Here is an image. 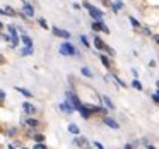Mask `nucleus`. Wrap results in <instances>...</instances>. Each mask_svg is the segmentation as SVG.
I'll list each match as a JSON object with an SVG mask.
<instances>
[{
  "label": "nucleus",
  "mask_w": 159,
  "mask_h": 149,
  "mask_svg": "<svg viewBox=\"0 0 159 149\" xmlns=\"http://www.w3.org/2000/svg\"><path fill=\"white\" fill-rule=\"evenodd\" d=\"M84 7H86L87 11H89V14L93 16V17L96 19V21H101V19H103V12H101L99 9H96V7H93V5H89L87 2L84 4Z\"/></svg>",
  "instance_id": "f257e3e1"
},
{
  "label": "nucleus",
  "mask_w": 159,
  "mask_h": 149,
  "mask_svg": "<svg viewBox=\"0 0 159 149\" xmlns=\"http://www.w3.org/2000/svg\"><path fill=\"white\" fill-rule=\"evenodd\" d=\"M60 52L63 53V55H75V48H74L72 45H70V43H63L62 46H60Z\"/></svg>",
  "instance_id": "f03ea898"
},
{
  "label": "nucleus",
  "mask_w": 159,
  "mask_h": 149,
  "mask_svg": "<svg viewBox=\"0 0 159 149\" xmlns=\"http://www.w3.org/2000/svg\"><path fill=\"white\" fill-rule=\"evenodd\" d=\"M93 29H94V31H104V33H110V29H108L101 21H96V22H94V24H93Z\"/></svg>",
  "instance_id": "7ed1b4c3"
},
{
  "label": "nucleus",
  "mask_w": 159,
  "mask_h": 149,
  "mask_svg": "<svg viewBox=\"0 0 159 149\" xmlns=\"http://www.w3.org/2000/svg\"><path fill=\"white\" fill-rule=\"evenodd\" d=\"M75 144L80 146L82 149H89V142H87L86 137H75Z\"/></svg>",
  "instance_id": "20e7f679"
},
{
  "label": "nucleus",
  "mask_w": 159,
  "mask_h": 149,
  "mask_svg": "<svg viewBox=\"0 0 159 149\" xmlns=\"http://www.w3.org/2000/svg\"><path fill=\"white\" fill-rule=\"evenodd\" d=\"M9 33H11V36H12V45L16 46L19 43V36H17V33H16L14 26H9Z\"/></svg>",
  "instance_id": "39448f33"
},
{
  "label": "nucleus",
  "mask_w": 159,
  "mask_h": 149,
  "mask_svg": "<svg viewBox=\"0 0 159 149\" xmlns=\"http://www.w3.org/2000/svg\"><path fill=\"white\" fill-rule=\"evenodd\" d=\"M53 35L60 36V38H70L69 31H63V29H58V28H53Z\"/></svg>",
  "instance_id": "423d86ee"
},
{
  "label": "nucleus",
  "mask_w": 159,
  "mask_h": 149,
  "mask_svg": "<svg viewBox=\"0 0 159 149\" xmlns=\"http://www.w3.org/2000/svg\"><path fill=\"white\" fill-rule=\"evenodd\" d=\"M60 110H62V111H65V113H72V111H74V106L69 103V101H65V103H62V105H60Z\"/></svg>",
  "instance_id": "0eeeda50"
},
{
  "label": "nucleus",
  "mask_w": 159,
  "mask_h": 149,
  "mask_svg": "<svg viewBox=\"0 0 159 149\" xmlns=\"http://www.w3.org/2000/svg\"><path fill=\"white\" fill-rule=\"evenodd\" d=\"M22 11H24V14L29 16V17H33V16H34V9H33L29 4H24V9H22Z\"/></svg>",
  "instance_id": "6e6552de"
},
{
  "label": "nucleus",
  "mask_w": 159,
  "mask_h": 149,
  "mask_svg": "<svg viewBox=\"0 0 159 149\" xmlns=\"http://www.w3.org/2000/svg\"><path fill=\"white\" fill-rule=\"evenodd\" d=\"M94 46H96L98 50H104V43H103V40L99 38V36H96V38H94Z\"/></svg>",
  "instance_id": "1a4fd4ad"
},
{
  "label": "nucleus",
  "mask_w": 159,
  "mask_h": 149,
  "mask_svg": "<svg viewBox=\"0 0 159 149\" xmlns=\"http://www.w3.org/2000/svg\"><path fill=\"white\" fill-rule=\"evenodd\" d=\"M22 108H24L26 113H34V111H36V108L33 106L31 103H24V105H22Z\"/></svg>",
  "instance_id": "9d476101"
},
{
  "label": "nucleus",
  "mask_w": 159,
  "mask_h": 149,
  "mask_svg": "<svg viewBox=\"0 0 159 149\" xmlns=\"http://www.w3.org/2000/svg\"><path fill=\"white\" fill-rule=\"evenodd\" d=\"M104 123L108 125V127H111V128H118V123L115 120H111V118H108V117H104Z\"/></svg>",
  "instance_id": "9b49d317"
},
{
  "label": "nucleus",
  "mask_w": 159,
  "mask_h": 149,
  "mask_svg": "<svg viewBox=\"0 0 159 149\" xmlns=\"http://www.w3.org/2000/svg\"><path fill=\"white\" fill-rule=\"evenodd\" d=\"M16 91H19L21 94H24V96H28V98H31V96H33V94L29 93L28 89H24V87H16Z\"/></svg>",
  "instance_id": "f8f14e48"
},
{
  "label": "nucleus",
  "mask_w": 159,
  "mask_h": 149,
  "mask_svg": "<svg viewBox=\"0 0 159 149\" xmlns=\"http://www.w3.org/2000/svg\"><path fill=\"white\" fill-rule=\"evenodd\" d=\"M22 43H24L26 46H33V41H31V38H29V36H26V35H22Z\"/></svg>",
  "instance_id": "ddd939ff"
},
{
  "label": "nucleus",
  "mask_w": 159,
  "mask_h": 149,
  "mask_svg": "<svg viewBox=\"0 0 159 149\" xmlns=\"http://www.w3.org/2000/svg\"><path fill=\"white\" fill-rule=\"evenodd\" d=\"M31 53H33V46H26V48L21 52V55L26 57V55H31Z\"/></svg>",
  "instance_id": "4468645a"
},
{
  "label": "nucleus",
  "mask_w": 159,
  "mask_h": 149,
  "mask_svg": "<svg viewBox=\"0 0 159 149\" xmlns=\"http://www.w3.org/2000/svg\"><path fill=\"white\" fill-rule=\"evenodd\" d=\"M69 130L72 132V134H79V127H77V125H69Z\"/></svg>",
  "instance_id": "2eb2a0df"
},
{
  "label": "nucleus",
  "mask_w": 159,
  "mask_h": 149,
  "mask_svg": "<svg viewBox=\"0 0 159 149\" xmlns=\"http://www.w3.org/2000/svg\"><path fill=\"white\" fill-rule=\"evenodd\" d=\"M26 123H28L29 127H36V125H38V122H36L34 118H29V120H26Z\"/></svg>",
  "instance_id": "dca6fc26"
},
{
  "label": "nucleus",
  "mask_w": 159,
  "mask_h": 149,
  "mask_svg": "<svg viewBox=\"0 0 159 149\" xmlns=\"http://www.w3.org/2000/svg\"><path fill=\"white\" fill-rule=\"evenodd\" d=\"M103 101H104V105H106L108 108H113V103L110 101V98H106V96H104V98H103Z\"/></svg>",
  "instance_id": "f3484780"
},
{
  "label": "nucleus",
  "mask_w": 159,
  "mask_h": 149,
  "mask_svg": "<svg viewBox=\"0 0 159 149\" xmlns=\"http://www.w3.org/2000/svg\"><path fill=\"white\" fill-rule=\"evenodd\" d=\"M101 62L104 63V67H111V65H110V60H108L104 55H101Z\"/></svg>",
  "instance_id": "a211bd4d"
},
{
  "label": "nucleus",
  "mask_w": 159,
  "mask_h": 149,
  "mask_svg": "<svg viewBox=\"0 0 159 149\" xmlns=\"http://www.w3.org/2000/svg\"><path fill=\"white\" fill-rule=\"evenodd\" d=\"M34 141H36V142H43V141H45V135H41V134L34 135Z\"/></svg>",
  "instance_id": "6ab92c4d"
},
{
  "label": "nucleus",
  "mask_w": 159,
  "mask_h": 149,
  "mask_svg": "<svg viewBox=\"0 0 159 149\" xmlns=\"http://www.w3.org/2000/svg\"><path fill=\"white\" fill-rule=\"evenodd\" d=\"M34 149H46V146H45V144H41V142H38V144L34 146Z\"/></svg>",
  "instance_id": "aec40b11"
},
{
  "label": "nucleus",
  "mask_w": 159,
  "mask_h": 149,
  "mask_svg": "<svg viewBox=\"0 0 159 149\" xmlns=\"http://www.w3.org/2000/svg\"><path fill=\"white\" fill-rule=\"evenodd\" d=\"M39 24H41L45 29H48V24H46V21H45V19H39Z\"/></svg>",
  "instance_id": "412c9836"
},
{
  "label": "nucleus",
  "mask_w": 159,
  "mask_h": 149,
  "mask_svg": "<svg viewBox=\"0 0 159 149\" xmlns=\"http://www.w3.org/2000/svg\"><path fill=\"white\" fill-rule=\"evenodd\" d=\"M80 40H82V43H84L86 46H89V41H87V38H86V36H80Z\"/></svg>",
  "instance_id": "4be33fe9"
},
{
  "label": "nucleus",
  "mask_w": 159,
  "mask_h": 149,
  "mask_svg": "<svg viewBox=\"0 0 159 149\" xmlns=\"http://www.w3.org/2000/svg\"><path fill=\"white\" fill-rule=\"evenodd\" d=\"M82 74H84V76H87V77H91V72H89V69H82Z\"/></svg>",
  "instance_id": "5701e85b"
},
{
  "label": "nucleus",
  "mask_w": 159,
  "mask_h": 149,
  "mask_svg": "<svg viewBox=\"0 0 159 149\" xmlns=\"http://www.w3.org/2000/svg\"><path fill=\"white\" fill-rule=\"evenodd\" d=\"M104 50H106V52L110 53V55H115V52H113V50L110 48V46H104Z\"/></svg>",
  "instance_id": "b1692460"
},
{
  "label": "nucleus",
  "mask_w": 159,
  "mask_h": 149,
  "mask_svg": "<svg viewBox=\"0 0 159 149\" xmlns=\"http://www.w3.org/2000/svg\"><path fill=\"white\" fill-rule=\"evenodd\" d=\"M134 86L137 87V89H142V86H140V82H139V81H134Z\"/></svg>",
  "instance_id": "393cba45"
},
{
  "label": "nucleus",
  "mask_w": 159,
  "mask_h": 149,
  "mask_svg": "<svg viewBox=\"0 0 159 149\" xmlns=\"http://www.w3.org/2000/svg\"><path fill=\"white\" fill-rule=\"evenodd\" d=\"M96 147H98V149H104V146L101 144V142H96Z\"/></svg>",
  "instance_id": "a878e982"
},
{
  "label": "nucleus",
  "mask_w": 159,
  "mask_h": 149,
  "mask_svg": "<svg viewBox=\"0 0 159 149\" xmlns=\"http://www.w3.org/2000/svg\"><path fill=\"white\" fill-rule=\"evenodd\" d=\"M130 22H132V24H134V26H139V22H137V21H135V19H134V17H130Z\"/></svg>",
  "instance_id": "bb28decb"
},
{
  "label": "nucleus",
  "mask_w": 159,
  "mask_h": 149,
  "mask_svg": "<svg viewBox=\"0 0 159 149\" xmlns=\"http://www.w3.org/2000/svg\"><path fill=\"white\" fill-rule=\"evenodd\" d=\"M4 98H5V93H4L2 89H0V100H4Z\"/></svg>",
  "instance_id": "cd10ccee"
},
{
  "label": "nucleus",
  "mask_w": 159,
  "mask_h": 149,
  "mask_svg": "<svg viewBox=\"0 0 159 149\" xmlns=\"http://www.w3.org/2000/svg\"><path fill=\"white\" fill-rule=\"evenodd\" d=\"M125 149H132V146H130V144H127V146H125Z\"/></svg>",
  "instance_id": "c85d7f7f"
},
{
  "label": "nucleus",
  "mask_w": 159,
  "mask_h": 149,
  "mask_svg": "<svg viewBox=\"0 0 159 149\" xmlns=\"http://www.w3.org/2000/svg\"><path fill=\"white\" fill-rule=\"evenodd\" d=\"M0 63H4V58H2V57H0Z\"/></svg>",
  "instance_id": "c756f323"
},
{
  "label": "nucleus",
  "mask_w": 159,
  "mask_h": 149,
  "mask_svg": "<svg viewBox=\"0 0 159 149\" xmlns=\"http://www.w3.org/2000/svg\"><path fill=\"white\" fill-rule=\"evenodd\" d=\"M156 41H157V43H159V36H156Z\"/></svg>",
  "instance_id": "7c9ffc66"
},
{
  "label": "nucleus",
  "mask_w": 159,
  "mask_h": 149,
  "mask_svg": "<svg viewBox=\"0 0 159 149\" xmlns=\"http://www.w3.org/2000/svg\"><path fill=\"white\" fill-rule=\"evenodd\" d=\"M147 149H156V147H152V146H149V147Z\"/></svg>",
  "instance_id": "2f4dec72"
},
{
  "label": "nucleus",
  "mask_w": 159,
  "mask_h": 149,
  "mask_svg": "<svg viewBox=\"0 0 159 149\" xmlns=\"http://www.w3.org/2000/svg\"><path fill=\"white\" fill-rule=\"evenodd\" d=\"M2 26H4V24H2V22H0V29H2Z\"/></svg>",
  "instance_id": "473e14b6"
},
{
  "label": "nucleus",
  "mask_w": 159,
  "mask_h": 149,
  "mask_svg": "<svg viewBox=\"0 0 159 149\" xmlns=\"http://www.w3.org/2000/svg\"><path fill=\"white\" fill-rule=\"evenodd\" d=\"M22 149H26V147H22Z\"/></svg>",
  "instance_id": "72a5a7b5"
}]
</instances>
